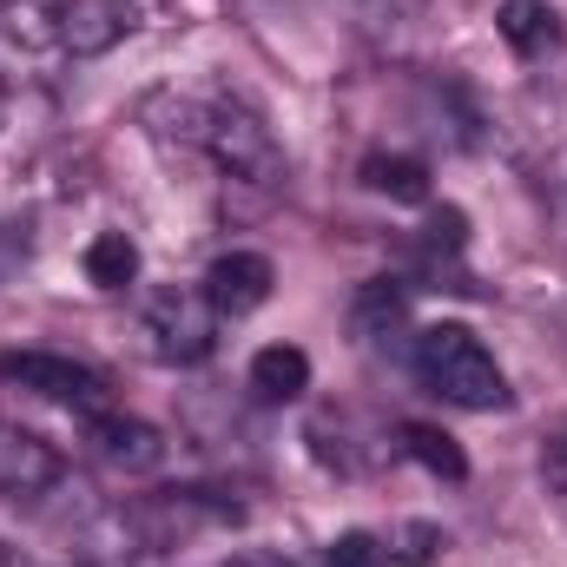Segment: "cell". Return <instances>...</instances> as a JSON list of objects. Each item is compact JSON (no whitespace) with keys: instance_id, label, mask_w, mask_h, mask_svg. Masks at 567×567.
Wrapping results in <instances>:
<instances>
[{"instance_id":"10","label":"cell","mask_w":567,"mask_h":567,"mask_svg":"<svg viewBox=\"0 0 567 567\" xmlns=\"http://www.w3.org/2000/svg\"><path fill=\"white\" fill-rule=\"evenodd\" d=\"M495 33L508 40L515 60H548L561 53V13L548 0H502L495 7Z\"/></svg>"},{"instance_id":"12","label":"cell","mask_w":567,"mask_h":567,"mask_svg":"<svg viewBox=\"0 0 567 567\" xmlns=\"http://www.w3.org/2000/svg\"><path fill=\"white\" fill-rule=\"evenodd\" d=\"M251 390H258L265 403H297V396L310 390V357H303L297 343H265V350L251 357Z\"/></svg>"},{"instance_id":"16","label":"cell","mask_w":567,"mask_h":567,"mask_svg":"<svg viewBox=\"0 0 567 567\" xmlns=\"http://www.w3.org/2000/svg\"><path fill=\"white\" fill-rule=\"evenodd\" d=\"M357 13H363L370 33H403L429 13V0H357Z\"/></svg>"},{"instance_id":"13","label":"cell","mask_w":567,"mask_h":567,"mask_svg":"<svg viewBox=\"0 0 567 567\" xmlns=\"http://www.w3.org/2000/svg\"><path fill=\"white\" fill-rule=\"evenodd\" d=\"M363 185L377 198H396V205H423L429 198V172H423V158H410V152H370L363 158Z\"/></svg>"},{"instance_id":"3","label":"cell","mask_w":567,"mask_h":567,"mask_svg":"<svg viewBox=\"0 0 567 567\" xmlns=\"http://www.w3.org/2000/svg\"><path fill=\"white\" fill-rule=\"evenodd\" d=\"M145 350L158 363H205L218 343V303L205 297V284H158L145 297Z\"/></svg>"},{"instance_id":"1","label":"cell","mask_w":567,"mask_h":567,"mask_svg":"<svg viewBox=\"0 0 567 567\" xmlns=\"http://www.w3.org/2000/svg\"><path fill=\"white\" fill-rule=\"evenodd\" d=\"M410 363H416L429 396H442L455 410H502L508 403V377L468 323H429L410 350Z\"/></svg>"},{"instance_id":"19","label":"cell","mask_w":567,"mask_h":567,"mask_svg":"<svg viewBox=\"0 0 567 567\" xmlns=\"http://www.w3.org/2000/svg\"><path fill=\"white\" fill-rule=\"evenodd\" d=\"M462 245H468V225H462V212H455V205H442V212L429 218V251H449V258H455Z\"/></svg>"},{"instance_id":"11","label":"cell","mask_w":567,"mask_h":567,"mask_svg":"<svg viewBox=\"0 0 567 567\" xmlns=\"http://www.w3.org/2000/svg\"><path fill=\"white\" fill-rule=\"evenodd\" d=\"M403 323H410V297L396 290V278H370L357 290V303H350V337H357L363 350H383L390 337H403Z\"/></svg>"},{"instance_id":"18","label":"cell","mask_w":567,"mask_h":567,"mask_svg":"<svg viewBox=\"0 0 567 567\" xmlns=\"http://www.w3.org/2000/svg\"><path fill=\"white\" fill-rule=\"evenodd\" d=\"M435 548H442V528H429V522H410V528L383 535V555L390 561H429Z\"/></svg>"},{"instance_id":"7","label":"cell","mask_w":567,"mask_h":567,"mask_svg":"<svg viewBox=\"0 0 567 567\" xmlns=\"http://www.w3.org/2000/svg\"><path fill=\"white\" fill-rule=\"evenodd\" d=\"M271 284H278V265L265 251H225L205 271V297L218 303V317H251L271 303Z\"/></svg>"},{"instance_id":"8","label":"cell","mask_w":567,"mask_h":567,"mask_svg":"<svg viewBox=\"0 0 567 567\" xmlns=\"http://www.w3.org/2000/svg\"><path fill=\"white\" fill-rule=\"evenodd\" d=\"M53 482H60V449L40 442L33 429L0 423V495L33 502V495H47Z\"/></svg>"},{"instance_id":"15","label":"cell","mask_w":567,"mask_h":567,"mask_svg":"<svg viewBox=\"0 0 567 567\" xmlns=\"http://www.w3.org/2000/svg\"><path fill=\"white\" fill-rule=\"evenodd\" d=\"M133 278H140V245H133L126 231H100V238L86 245V284H100V290H126Z\"/></svg>"},{"instance_id":"22","label":"cell","mask_w":567,"mask_h":567,"mask_svg":"<svg viewBox=\"0 0 567 567\" xmlns=\"http://www.w3.org/2000/svg\"><path fill=\"white\" fill-rule=\"evenodd\" d=\"M238 567H303V561H284V555H251V561H238Z\"/></svg>"},{"instance_id":"6","label":"cell","mask_w":567,"mask_h":567,"mask_svg":"<svg viewBox=\"0 0 567 567\" xmlns=\"http://www.w3.org/2000/svg\"><path fill=\"white\" fill-rule=\"evenodd\" d=\"M133 27H140L133 0H60V53H73V60L113 53Z\"/></svg>"},{"instance_id":"14","label":"cell","mask_w":567,"mask_h":567,"mask_svg":"<svg viewBox=\"0 0 567 567\" xmlns=\"http://www.w3.org/2000/svg\"><path fill=\"white\" fill-rule=\"evenodd\" d=\"M396 435H403V455L423 462L435 482H462L468 475V455L455 449V435H442V429H429V423H403Z\"/></svg>"},{"instance_id":"5","label":"cell","mask_w":567,"mask_h":567,"mask_svg":"<svg viewBox=\"0 0 567 567\" xmlns=\"http://www.w3.org/2000/svg\"><path fill=\"white\" fill-rule=\"evenodd\" d=\"M0 383L40 396V403H60V410H80V416H100L106 410V383L73 363V357H53V350H0Z\"/></svg>"},{"instance_id":"17","label":"cell","mask_w":567,"mask_h":567,"mask_svg":"<svg viewBox=\"0 0 567 567\" xmlns=\"http://www.w3.org/2000/svg\"><path fill=\"white\" fill-rule=\"evenodd\" d=\"M323 567H390V555H383L377 535H337L323 548Z\"/></svg>"},{"instance_id":"20","label":"cell","mask_w":567,"mask_h":567,"mask_svg":"<svg viewBox=\"0 0 567 567\" xmlns=\"http://www.w3.org/2000/svg\"><path fill=\"white\" fill-rule=\"evenodd\" d=\"M27 251H33V231L27 225H0V284L27 265Z\"/></svg>"},{"instance_id":"23","label":"cell","mask_w":567,"mask_h":567,"mask_svg":"<svg viewBox=\"0 0 567 567\" xmlns=\"http://www.w3.org/2000/svg\"><path fill=\"white\" fill-rule=\"evenodd\" d=\"M0 567H33L27 555H13V548H0Z\"/></svg>"},{"instance_id":"4","label":"cell","mask_w":567,"mask_h":567,"mask_svg":"<svg viewBox=\"0 0 567 567\" xmlns=\"http://www.w3.org/2000/svg\"><path fill=\"white\" fill-rule=\"evenodd\" d=\"M133 522H140L145 548H178V542H192V535L238 528L245 508H238L231 495H212V488H165V495L133 502Z\"/></svg>"},{"instance_id":"2","label":"cell","mask_w":567,"mask_h":567,"mask_svg":"<svg viewBox=\"0 0 567 567\" xmlns=\"http://www.w3.org/2000/svg\"><path fill=\"white\" fill-rule=\"evenodd\" d=\"M185 120H192V140L212 152V165H218L231 185L271 192L284 178V152H278V140H271V126H265L251 106L212 100V106H185Z\"/></svg>"},{"instance_id":"21","label":"cell","mask_w":567,"mask_h":567,"mask_svg":"<svg viewBox=\"0 0 567 567\" xmlns=\"http://www.w3.org/2000/svg\"><path fill=\"white\" fill-rule=\"evenodd\" d=\"M542 475H548V482H555V488L567 495V429L555 435V442H548V449H542Z\"/></svg>"},{"instance_id":"9","label":"cell","mask_w":567,"mask_h":567,"mask_svg":"<svg viewBox=\"0 0 567 567\" xmlns=\"http://www.w3.org/2000/svg\"><path fill=\"white\" fill-rule=\"evenodd\" d=\"M86 442H93V455H100L106 468H120V475H145V468L165 462L158 429L140 423V416H113V410H100V416H86Z\"/></svg>"}]
</instances>
